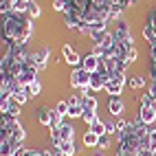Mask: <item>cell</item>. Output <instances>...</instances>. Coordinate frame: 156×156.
I'll use <instances>...</instances> for the list:
<instances>
[{
	"instance_id": "1",
	"label": "cell",
	"mask_w": 156,
	"mask_h": 156,
	"mask_svg": "<svg viewBox=\"0 0 156 156\" xmlns=\"http://www.w3.org/2000/svg\"><path fill=\"white\" fill-rule=\"evenodd\" d=\"M0 22H2V27H0V40H2V46L29 44L31 35H33V18H29L27 13L9 11V13H2Z\"/></svg>"
},
{
	"instance_id": "2",
	"label": "cell",
	"mask_w": 156,
	"mask_h": 156,
	"mask_svg": "<svg viewBox=\"0 0 156 156\" xmlns=\"http://www.w3.org/2000/svg\"><path fill=\"white\" fill-rule=\"evenodd\" d=\"M27 139V130L16 117L2 114L0 117V143H16L22 147V143Z\"/></svg>"
},
{
	"instance_id": "3",
	"label": "cell",
	"mask_w": 156,
	"mask_h": 156,
	"mask_svg": "<svg viewBox=\"0 0 156 156\" xmlns=\"http://www.w3.org/2000/svg\"><path fill=\"white\" fill-rule=\"evenodd\" d=\"M90 77H92V73H88L84 66H77V68H73L70 70V88L73 90H79L84 97L88 95H95V92L90 90Z\"/></svg>"
},
{
	"instance_id": "4",
	"label": "cell",
	"mask_w": 156,
	"mask_h": 156,
	"mask_svg": "<svg viewBox=\"0 0 156 156\" xmlns=\"http://www.w3.org/2000/svg\"><path fill=\"white\" fill-rule=\"evenodd\" d=\"M103 64H106V73H108V77L110 75H119V73H123L126 75L128 73V62L119 57V55H108V57H103Z\"/></svg>"
},
{
	"instance_id": "5",
	"label": "cell",
	"mask_w": 156,
	"mask_h": 156,
	"mask_svg": "<svg viewBox=\"0 0 156 156\" xmlns=\"http://www.w3.org/2000/svg\"><path fill=\"white\" fill-rule=\"evenodd\" d=\"M128 77L123 75V73H119V75H110L108 77V84H106V92L110 97H121V92H123V86L128 84Z\"/></svg>"
},
{
	"instance_id": "6",
	"label": "cell",
	"mask_w": 156,
	"mask_h": 156,
	"mask_svg": "<svg viewBox=\"0 0 156 156\" xmlns=\"http://www.w3.org/2000/svg\"><path fill=\"white\" fill-rule=\"evenodd\" d=\"M0 112L18 119V117H20V112H22V103H18L13 97H9V99H0Z\"/></svg>"
},
{
	"instance_id": "7",
	"label": "cell",
	"mask_w": 156,
	"mask_h": 156,
	"mask_svg": "<svg viewBox=\"0 0 156 156\" xmlns=\"http://www.w3.org/2000/svg\"><path fill=\"white\" fill-rule=\"evenodd\" d=\"M62 55H64V62H66V64H70L73 68L81 66V62H84V57H81L70 44H64V46H62Z\"/></svg>"
},
{
	"instance_id": "8",
	"label": "cell",
	"mask_w": 156,
	"mask_h": 156,
	"mask_svg": "<svg viewBox=\"0 0 156 156\" xmlns=\"http://www.w3.org/2000/svg\"><path fill=\"white\" fill-rule=\"evenodd\" d=\"M112 35H114V40L117 42H134V37H132V33H130V27L126 24V22H117V27L112 29Z\"/></svg>"
},
{
	"instance_id": "9",
	"label": "cell",
	"mask_w": 156,
	"mask_h": 156,
	"mask_svg": "<svg viewBox=\"0 0 156 156\" xmlns=\"http://www.w3.org/2000/svg\"><path fill=\"white\" fill-rule=\"evenodd\" d=\"M139 121L145 126H152L156 121V108L154 106H139Z\"/></svg>"
},
{
	"instance_id": "10",
	"label": "cell",
	"mask_w": 156,
	"mask_h": 156,
	"mask_svg": "<svg viewBox=\"0 0 156 156\" xmlns=\"http://www.w3.org/2000/svg\"><path fill=\"white\" fill-rule=\"evenodd\" d=\"M106 108H108V112L112 114V117H121L123 110H126V103H123L121 97H110L108 103H106Z\"/></svg>"
},
{
	"instance_id": "11",
	"label": "cell",
	"mask_w": 156,
	"mask_h": 156,
	"mask_svg": "<svg viewBox=\"0 0 156 156\" xmlns=\"http://www.w3.org/2000/svg\"><path fill=\"white\" fill-rule=\"evenodd\" d=\"M106 84H108V75L106 73H92V77H90V90L92 92L106 90Z\"/></svg>"
},
{
	"instance_id": "12",
	"label": "cell",
	"mask_w": 156,
	"mask_h": 156,
	"mask_svg": "<svg viewBox=\"0 0 156 156\" xmlns=\"http://www.w3.org/2000/svg\"><path fill=\"white\" fill-rule=\"evenodd\" d=\"M48 57H51V48L48 46H42L37 51V53H31V59L35 62V64L40 66V70L42 68H46V64H48Z\"/></svg>"
},
{
	"instance_id": "13",
	"label": "cell",
	"mask_w": 156,
	"mask_h": 156,
	"mask_svg": "<svg viewBox=\"0 0 156 156\" xmlns=\"http://www.w3.org/2000/svg\"><path fill=\"white\" fill-rule=\"evenodd\" d=\"M35 119H37V123H42V126H48V128H51V121H53V110H51L48 106H40V108H35Z\"/></svg>"
},
{
	"instance_id": "14",
	"label": "cell",
	"mask_w": 156,
	"mask_h": 156,
	"mask_svg": "<svg viewBox=\"0 0 156 156\" xmlns=\"http://www.w3.org/2000/svg\"><path fill=\"white\" fill-rule=\"evenodd\" d=\"M57 134H59V141H62V143H64V141H75V126L64 121V123L57 128Z\"/></svg>"
},
{
	"instance_id": "15",
	"label": "cell",
	"mask_w": 156,
	"mask_h": 156,
	"mask_svg": "<svg viewBox=\"0 0 156 156\" xmlns=\"http://www.w3.org/2000/svg\"><path fill=\"white\" fill-rule=\"evenodd\" d=\"M84 24H86V22H84V20H81L79 16H75V13H66V27H68V29L79 31Z\"/></svg>"
},
{
	"instance_id": "16",
	"label": "cell",
	"mask_w": 156,
	"mask_h": 156,
	"mask_svg": "<svg viewBox=\"0 0 156 156\" xmlns=\"http://www.w3.org/2000/svg\"><path fill=\"white\" fill-rule=\"evenodd\" d=\"M97 108H99V101H97L95 95L84 97V112H95V114H97Z\"/></svg>"
},
{
	"instance_id": "17",
	"label": "cell",
	"mask_w": 156,
	"mask_h": 156,
	"mask_svg": "<svg viewBox=\"0 0 156 156\" xmlns=\"http://www.w3.org/2000/svg\"><path fill=\"white\" fill-rule=\"evenodd\" d=\"M84 145H86V147H97V145H99V134H95L92 130H86V134H84Z\"/></svg>"
},
{
	"instance_id": "18",
	"label": "cell",
	"mask_w": 156,
	"mask_h": 156,
	"mask_svg": "<svg viewBox=\"0 0 156 156\" xmlns=\"http://www.w3.org/2000/svg\"><path fill=\"white\" fill-rule=\"evenodd\" d=\"M59 150L64 152V156H75L77 143H75V141H64V143H59Z\"/></svg>"
},
{
	"instance_id": "19",
	"label": "cell",
	"mask_w": 156,
	"mask_h": 156,
	"mask_svg": "<svg viewBox=\"0 0 156 156\" xmlns=\"http://www.w3.org/2000/svg\"><path fill=\"white\" fill-rule=\"evenodd\" d=\"M145 81H147V77H145V75H132L128 84H130V88L139 90V88H145Z\"/></svg>"
},
{
	"instance_id": "20",
	"label": "cell",
	"mask_w": 156,
	"mask_h": 156,
	"mask_svg": "<svg viewBox=\"0 0 156 156\" xmlns=\"http://www.w3.org/2000/svg\"><path fill=\"white\" fill-rule=\"evenodd\" d=\"M13 99H16L18 103H22V106H24V103H27V101H29L31 97H29V92H27V88H24V86H20V88H18V90L13 92Z\"/></svg>"
},
{
	"instance_id": "21",
	"label": "cell",
	"mask_w": 156,
	"mask_h": 156,
	"mask_svg": "<svg viewBox=\"0 0 156 156\" xmlns=\"http://www.w3.org/2000/svg\"><path fill=\"white\" fill-rule=\"evenodd\" d=\"M27 92H29V97H37L40 92H42V84H40V79L31 81V84L27 86Z\"/></svg>"
},
{
	"instance_id": "22",
	"label": "cell",
	"mask_w": 156,
	"mask_h": 156,
	"mask_svg": "<svg viewBox=\"0 0 156 156\" xmlns=\"http://www.w3.org/2000/svg\"><path fill=\"white\" fill-rule=\"evenodd\" d=\"M53 11L55 13H66L68 11V0H53Z\"/></svg>"
},
{
	"instance_id": "23",
	"label": "cell",
	"mask_w": 156,
	"mask_h": 156,
	"mask_svg": "<svg viewBox=\"0 0 156 156\" xmlns=\"http://www.w3.org/2000/svg\"><path fill=\"white\" fill-rule=\"evenodd\" d=\"M88 130H92L95 134H99V136H101V134H106V132H108V130H106V123H103L101 119H97V121L92 123V126H90Z\"/></svg>"
},
{
	"instance_id": "24",
	"label": "cell",
	"mask_w": 156,
	"mask_h": 156,
	"mask_svg": "<svg viewBox=\"0 0 156 156\" xmlns=\"http://www.w3.org/2000/svg\"><path fill=\"white\" fill-rule=\"evenodd\" d=\"M27 16H29V18H33V20L42 16V9L37 7V2H35V0H33L31 5H29V11H27Z\"/></svg>"
},
{
	"instance_id": "25",
	"label": "cell",
	"mask_w": 156,
	"mask_h": 156,
	"mask_svg": "<svg viewBox=\"0 0 156 156\" xmlns=\"http://www.w3.org/2000/svg\"><path fill=\"white\" fill-rule=\"evenodd\" d=\"M68 108H70V106H68V101H57V106H55L53 110L59 114V117H68Z\"/></svg>"
},
{
	"instance_id": "26",
	"label": "cell",
	"mask_w": 156,
	"mask_h": 156,
	"mask_svg": "<svg viewBox=\"0 0 156 156\" xmlns=\"http://www.w3.org/2000/svg\"><path fill=\"white\" fill-rule=\"evenodd\" d=\"M110 136H112V134H108V132H106V134H101V136H99V145H97V147H99L101 152L110 147Z\"/></svg>"
},
{
	"instance_id": "27",
	"label": "cell",
	"mask_w": 156,
	"mask_h": 156,
	"mask_svg": "<svg viewBox=\"0 0 156 156\" xmlns=\"http://www.w3.org/2000/svg\"><path fill=\"white\" fill-rule=\"evenodd\" d=\"M150 150H156V128H150Z\"/></svg>"
},
{
	"instance_id": "28",
	"label": "cell",
	"mask_w": 156,
	"mask_h": 156,
	"mask_svg": "<svg viewBox=\"0 0 156 156\" xmlns=\"http://www.w3.org/2000/svg\"><path fill=\"white\" fill-rule=\"evenodd\" d=\"M147 92H150V97L156 101V81H154V79H150V88H147Z\"/></svg>"
},
{
	"instance_id": "29",
	"label": "cell",
	"mask_w": 156,
	"mask_h": 156,
	"mask_svg": "<svg viewBox=\"0 0 156 156\" xmlns=\"http://www.w3.org/2000/svg\"><path fill=\"white\" fill-rule=\"evenodd\" d=\"M106 130H108V134L119 132V130H117V123H112V121H108V123H106Z\"/></svg>"
},
{
	"instance_id": "30",
	"label": "cell",
	"mask_w": 156,
	"mask_h": 156,
	"mask_svg": "<svg viewBox=\"0 0 156 156\" xmlns=\"http://www.w3.org/2000/svg\"><path fill=\"white\" fill-rule=\"evenodd\" d=\"M51 156H64V152L59 147H51Z\"/></svg>"
},
{
	"instance_id": "31",
	"label": "cell",
	"mask_w": 156,
	"mask_h": 156,
	"mask_svg": "<svg viewBox=\"0 0 156 156\" xmlns=\"http://www.w3.org/2000/svg\"><path fill=\"white\" fill-rule=\"evenodd\" d=\"M95 156H103V152H97V154H95Z\"/></svg>"
}]
</instances>
